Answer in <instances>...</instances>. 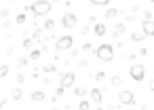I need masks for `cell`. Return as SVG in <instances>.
<instances>
[{"label":"cell","mask_w":154,"mask_h":110,"mask_svg":"<svg viewBox=\"0 0 154 110\" xmlns=\"http://www.w3.org/2000/svg\"><path fill=\"white\" fill-rule=\"evenodd\" d=\"M72 45H74V38L66 34V36L55 40V51H68V49H72Z\"/></svg>","instance_id":"cell-4"},{"label":"cell","mask_w":154,"mask_h":110,"mask_svg":"<svg viewBox=\"0 0 154 110\" xmlns=\"http://www.w3.org/2000/svg\"><path fill=\"white\" fill-rule=\"evenodd\" d=\"M89 2L95 7H106V5H110V0H89Z\"/></svg>","instance_id":"cell-19"},{"label":"cell","mask_w":154,"mask_h":110,"mask_svg":"<svg viewBox=\"0 0 154 110\" xmlns=\"http://www.w3.org/2000/svg\"><path fill=\"white\" fill-rule=\"evenodd\" d=\"M125 32H127V26H125V24H116V34L120 36V34H125Z\"/></svg>","instance_id":"cell-26"},{"label":"cell","mask_w":154,"mask_h":110,"mask_svg":"<svg viewBox=\"0 0 154 110\" xmlns=\"http://www.w3.org/2000/svg\"><path fill=\"white\" fill-rule=\"evenodd\" d=\"M32 40H38V42H42V40H45V32H42L40 28H36V30L32 32Z\"/></svg>","instance_id":"cell-11"},{"label":"cell","mask_w":154,"mask_h":110,"mask_svg":"<svg viewBox=\"0 0 154 110\" xmlns=\"http://www.w3.org/2000/svg\"><path fill=\"white\" fill-rule=\"evenodd\" d=\"M89 76H93V78H95V80H99V83H101V80H106V72H95V74H89Z\"/></svg>","instance_id":"cell-22"},{"label":"cell","mask_w":154,"mask_h":110,"mask_svg":"<svg viewBox=\"0 0 154 110\" xmlns=\"http://www.w3.org/2000/svg\"><path fill=\"white\" fill-rule=\"evenodd\" d=\"M26 21H28V17H26V15H23V13H19V15H17V17H15V24H19V26H23V24H26Z\"/></svg>","instance_id":"cell-20"},{"label":"cell","mask_w":154,"mask_h":110,"mask_svg":"<svg viewBox=\"0 0 154 110\" xmlns=\"http://www.w3.org/2000/svg\"><path fill=\"white\" fill-rule=\"evenodd\" d=\"M110 83H112V87H120V85H122V78H120V76H112Z\"/></svg>","instance_id":"cell-23"},{"label":"cell","mask_w":154,"mask_h":110,"mask_svg":"<svg viewBox=\"0 0 154 110\" xmlns=\"http://www.w3.org/2000/svg\"><path fill=\"white\" fill-rule=\"evenodd\" d=\"M74 95L85 97V95H87V89H85V87H74Z\"/></svg>","instance_id":"cell-17"},{"label":"cell","mask_w":154,"mask_h":110,"mask_svg":"<svg viewBox=\"0 0 154 110\" xmlns=\"http://www.w3.org/2000/svg\"><path fill=\"white\" fill-rule=\"evenodd\" d=\"M95 55H97V59L99 61H112L114 59V47L112 45H99L97 49H95Z\"/></svg>","instance_id":"cell-2"},{"label":"cell","mask_w":154,"mask_h":110,"mask_svg":"<svg viewBox=\"0 0 154 110\" xmlns=\"http://www.w3.org/2000/svg\"><path fill=\"white\" fill-rule=\"evenodd\" d=\"M45 97H47V95H45V91H42V89H36V91H32V99H34V102H42Z\"/></svg>","instance_id":"cell-12"},{"label":"cell","mask_w":154,"mask_h":110,"mask_svg":"<svg viewBox=\"0 0 154 110\" xmlns=\"http://www.w3.org/2000/svg\"><path fill=\"white\" fill-rule=\"evenodd\" d=\"M118 15H120V11L114 9V7H110V9L106 11V19H114V17H118Z\"/></svg>","instance_id":"cell-13"},{"label":"cell","mask_w":154,"mask_h":110,"mask_svg":"<svg viewBox=\"0 0 154 110\" xmlns=\"http://www.w3.org/2000/svg\"><path fill=\"white\" fill-rule=\"evenodd\" d=\"M129 74H131V78H133L135 83H141V80L146 78V68H143L141 64H133L131 70H129Z\"/></svg>","instance_id":"cell-3"},{"label":"cell","mask_w":154,"mask_h":110,"mask_svg":"<svg viewBox=\"0 0 154 110\" xmlns=\"http://www.w3.org/2000/svg\"><path fill=\"white\" fill-rule=\"evenodd\" d=\"M148 2H154V0H148Z\"/></svg>","instance_id":"cell-35"},{"label":"cell","mask_w":154,"mask_h":110,"mask_svg":"<svg viewBox=\"0 0 154 110\" xmlns=\"http://www.w3.org/2000/svg\"><path fill=\"white\" fill-rule=\"evenodd\" d=\"M11 97H13V99H21V97H23V91H21V89H13V91H11Z\"/></svg>","instance_id":"cell-18"},{"label":"cell","mask_w":154,"mask_h":110,"mask_svg":"<svg viewBox=\"0 0 154 110\" xmlns=\"http://www.w3.org/2000/svg\"><path fill=\"white\" fill-rule=\"evenodd\" d=\"M91 106H89V99H80L78 102V110H89Z\"/></svg>","instance_id":"cell-24"},{"label":"cell","mask_w":154,"mask_h":110,"mask_svg":"<svg viewBox=\"0 0 154 110\" xmlns=\"http://www.w3.org/2000/svg\"><path fill=\"white\" fill-rule=\"evenodd\" d=\"M93 32H95V36H106V24L97 21V24H95V28H93Z\"/></svg>","instance_id":"cell-10"},{"label":"cell","mask_w":154,"mask_h":110,"mask_svg":"<svg viewBox=\"0 0 154 110\" xmlns=\"http://www.w3.org/2000/svg\"><path fill=\"white\" fill-rule=\"evenodd\" d=\"M51 110H57V108H51Z\"/></svg>","instance_id":"cell-36"},{"label":"cell","mask_w":154,"mask_h":110,"mask_svg":"<svg viewBox=\"0 0 154 110\" xmlns=\"http://www.w3.org/2000/svg\"><path fill=\"white\" fill-rule=\"evenodd\" d=\"M42 72H47V74H53V72H57V68H55V64H47V66L42 68Z\"/></svg>","instance_id":"cell-16"},{"label":"cell","mask_w":154,"mask_h":110,"mask_svg":"<svg viewBox=\"0 0 154 110\" xmlns=\"http://www.w3.org/2000/svg\"><path fill=\"white\" fill-rule=\"evenodd\" d=\"M40 55H42V49H32V51H30V57H28V59H38Z\"/></svg>","instance_id":"cell-15"},{"label":"cell","mask_w":154,"mask_h":110,"mask_svg":"<svg viewBox=\"0 0 154 110\" xmlns=\"http://www.w3.org/2000/svg\"><path fill=\"white\" fill-rule=\"evenodd\" d=\"M0 17H2V19H7V17H9V11H7V9H5V11H0Z\"/></svg>","instance_id":"cell-32"},{"label":"cell","mask_w":154,"mask_h":110,"mask_svg":"<svg viewBox=\"0 0 154 110\" xmlns=\"http://www.w3.org/2000/svg\"><path fill=\"white\" fill-rule=\"evenodd\" d=\"M63 93H66V89H63V87H61V85H59V87H57V89H55V97H61V95H63Z\"/></svg>","instance_id":"cell-29"},{"label":"cell","mask_w":154,"mask_h":110,"mask_svg":"<svg viewBox=\"0 0 154 110\" xmlns=\"http://www.w3.org/2000/svg\"><path fill=\"white\" fill-rule=\"evenodd\" d=\"M143 38H146V36H143L141 32H133V34H131V40H133V42H141Z\"/></svg>","instance_id":"cell-14"},{"label":"cell","mask_w":154,"mask_h":110,"mask_svg":"<svg viewBox=\"0 0 154 110\" xmlns=\"http://www.w3.org/2000/svg\"><path fill=\"white\" fill-rule=\"evenodd\" d=\"M80 34H82V36L89 34V26H82V28H80Z\"/></svg>","instance_id":"cell-31"},{"label":"cell","mask_w":154,"mask_h":110,"mask_svg":"<svg viewBox=\"0 0 154 110\" xmlns=\"http://www.w3.org/2000/svg\"><path fill=\"white\" fill-rule=\"evenodd\" d=\"M148 89H150V91H154V80H150V85H148Z\"/></svg>","instance_id":"cell-34"},{"label":"cell","mask_w":154,"mask_h":110,"mask_svg":"<svg viewBox=\"0 0 154 110\" xmlns=\"http://www.w3.org/2000/svg\"><path fill=\"white\" fill-rule=\"evenodd\" d=\"M118 102H120L122 106H133V104H135V95H133V91H129V89H120V91H118Z\"/></svg>","instance_id":"cell-5"},{"label":"cell","mask_w":154,"mask_h":110,"mask_svg":"<svg viewBox=\"0 0 154 110\" xmlns=\"http://www.w3.org/2000/svg\"><path fill=\"white\" fill-rule=\"evenodd\" d=\"M5 106H7V99H0V110H2Z\"/></svg>","instance_id":"cell-33"},{"label":"cell","mask_w":154,"mask_h":110,"mask_svg":"<svg viewBox=\"0 0 154 110\" xmlns=\"http://www.w3.org/2000/svg\"><path fill=\"white\" fill-rule=\"evenodd\" d=\"M11 72V68L9 66H0V78H7V74Z\"/></svg>","instance_id":"cell-25"},{"label":"cell","mask_w":154,"mask_h":110,"mask_svg":"<svg viewBox=\"0 0 154 110\" xmlns=\"http://www.w3.org/2000/svg\"><path fill=\"white\" fill-rule=\"evenodd\" d=\"M141 34L146 38H152L154 36V21H141Z\"/></svg>","instance_id":"cell-8"},{"label":"cell","mask_w":154,"mask_h":110,"mask_svg":"<svg viewBox=\"0 0 154 110\" xmlns=\"http://www.w3.org/2000/svg\"><path fill=\"white\" fill-rule=\"evenodd\" d=\"M2 110H5V108H2Z\"/></svg>","instance_id":"cell-37"},{"label":"cell","mask_w":154,"mask_h":110,"mask_svg":"<svg viewBox=\"0 0 154 110\" xmlns=\"http://www.w3.org/2000/svg\"><path fill=\"white\" fill-rule=\"evenodd\" d=\"M45 30H49V32L55 30V19H47V21H45Z\"/></svg>","instance_id":"cell-21"},{"label":"cell","mask_w":154,"mask_h":110,"mask_svg":"<svg viewBox=\"0 0 154 110\" xmlns=\"http://www.w3.org/2000/svg\"><path fill=\"white\" fill-rule=\"evenodd\" d=\"M89 97H91V102H93V104H101L103 93H101L99 89H89Z\"/></svg>","instance_id":"cell-9"},{"label":"cell","mask_w":154,"mask_h":110,"mask_svg":"<svg viewBox=\"0 0 154 110\" xmlns=\"http://www.w3.org/2000/svg\"><path fill=\"white\" fill-rule=\"evenodd\" d=\"M28 61H30L28 57H21V59L17 61V66H19V68H26V66H28Z\"/></svg>","instance_id":"cell-28"},{"label":"cell","mask_w":154,"mask_h":110,"mask_svg":"<svg viewBox=\"0 0 154 110\" xmlns=\"http://www.w3.org/2000/svg\"><path fill=\"white\" fill-rule=\"evenodd\" d=\"M74 83H76V74H74V72H63V74H61V80H59V85H61L63 89L72 87Z\"/></svg>","instance_id":"cell-7"},{"label":"cell","mask_w":154,"mask_h":110,"mask_svg":"<svg viewBox=\"0 0 154 110\" xmlns=\"http://www.w3.org/2000/svg\"><path fill=\"white\" fill-rule=\"evenodd\" d=\"M32 45H34V40H32V38H23V42H21V47H23V49H32Z\"/></svg>","instance_id":"cell-27"},{"label":"cell","mask_w":154,"mask_h":110,"mask_svg":"<svg viewBox=\"0 0 154 110\" xmlns=\"http://www.w3.org/2000/svg\"><path fill=\"white\" fill-rule=\"evenodd\" d=\"M51 9H53V5L49 2V0H36V2L28 5V11H32L36 19H38V17H42V15H49V13H51Z\"/></svg>","instance_id":"cell-1"},{"label":"cell","mask_w":154,"mask_h":110,"mask_svg":"<svg viewBox=\"0 0 154 110\" xmlns=\"http://www.w3.org/2000/svg\"><path fill=\"white\" fill-rule=\"evenodd\" d=\"M82 51H85V53H89V51H93V47H91V42H85V45H82Z\"/></svg>","instance_id":"cell-30"},{"label":"cell","mask_w":154,"mask_h":110,"mask_svg":"<svg viewBox=\"0 0 154 110\" xmlns=\"http://www.w3.org/2000/svg\"><path fill=\"white\" fill-rule=\"evenodd\" d=\"M76 24H78V17H76L74 13H66V15L61 17V26H63L66 30H72V28H76Z\"/></svg>","instance_id":"cell-6"}]
</instances>
